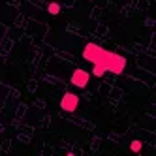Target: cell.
Segmentation results:
<instances>
[{
    "mask_svg": "<svg viewBox=\"0 0 156 156\" xmlns=\"http://www.w3.org/2000/svg\"><path fill=\"white\" fill-rule=\"evenodd\" d=\"M88 81H90V73L81 70V68L72 73V85H75L77 88H85L88 85Z\"/></svg>",
    "mask_w": 156,
    "mask_h": 156,
    "instance_id": "3957f363",
    "label": "cell"
},
{
    "mask_svg": "<svg viewBox=\"0 0 156 156\" xmlns=\"http://www.w3.org/2000/svg\"><path fill=\"white\" fill-rule=\"evenodd\" d=\"M47 12H49L51 15H57V13L60 12V4H57V2H51V4H49V8H47Z\"/></svg>",
    "mask_w": 156,
    "mask_h": 156,
    "instance_id": "5b68a950",
    "label": "cell"
},
{
    "mask_svg": "<svg viewBox=\"0 0 156 156\" xmlns=\"http://www.w3.org/2000/svg\"><path fill=\"white\" fill-rule=\"evenodd\" d=\"M60 107L66 113H73V111L79 107V96L73 94V92H66L60 100Z\"/></svg>",
    "mask_w": 156,
    "mask_h": 156,
    "instance_id": "7a4b0ae2",
    "label": "cell"
},
{
    "mask_svg": "<svg viewBox=\"0 0 156 156\" xmlns=\"http://www.w3.org/2000/svg\"><path fill=\"white\" fill-rule=\"evenodd\" d=\"M83 58L88 60L90 64H94L92 68V75L94 77H102L105 72L111 73H122L126 68V58L120 57L117 53L105 51L104 47L96 45V43H87L83 49Z\"/></svg>",
    "mask_w": 156,
    "mask_h": 156,
    "instance_id": "6da1fadb",
    "label": "cell"
},
{
    "mask_svg": "<svg viewBox=\"0 0 156 156\" xmlns=\"http://www.w3.org/2000/svg\"><path fill=\"white\" fill-rule=\"evenodd\" d=\"M141 149H143V143H141V141L133 139V141L130 143V151H132V152H137V154H139V152H141Z\"/></svg>",
    "mask_w": 156,
    "mask_h": 156,
    "instance_id": "277c9868",
    "label": "cell"
}]
</instances>
